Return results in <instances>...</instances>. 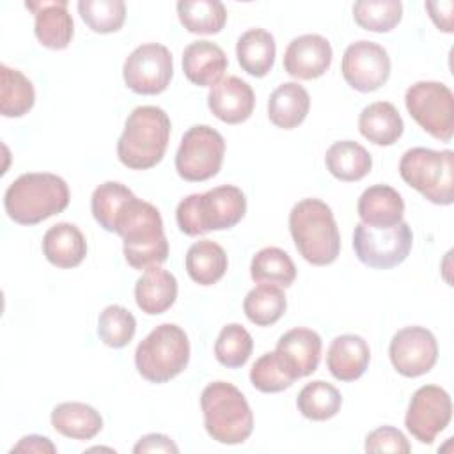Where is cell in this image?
<instances>
[{
    "label": "cell",
    "mask_w": 454,
    "mask_h": 454,
    "mask_svg": "<svg viewBox=\"0 0 454 454\" xmlns=\"http://www.w3.org/2000/svg\"><path fill=\"white\" fill-rule=\"evenodd\" d=\"M247 211V199L241 188L222 184L204 193L184 197L176 209V222L186 236H200L209 231L234 227Z\"/></svg>",
    "instance_id": "obj_5"
},
{
    "label": "cell",
    "mask_w": 454,
    "mask_h": 454,
    "mask_svg": "<svg viewBox=\"0 0 454 454\" xmlns=\"http://www.w3.org/2000/svg\"><path fill=\"white\" fill-rule=\"evenodd\" d=\"M346 83L358 92H372L387 83L390 76V57L387 50L372 41L351 43L340 62Z\"/></svg>",
    "instance_id": "obj_14"
},
{
    "label": "cell",
    "mask_w": 454,
    "mask_h": 454,
    "mask_svg": "<svg viewBox=\"0 0 454 454\" xmlns=\"http://www.w3.org/2000/svg\"><path fill=\"white\" fill-rule=\"evenodd\" d=\"M358 129L362 137L376 145H392L401 138L404 122L392 103L376 101L360 112Z\"/></svg>",
    "instance_id": "obj_26"
},
{
    "label": "cell",
    "mask_w": 454,
    "mask_h": 454,
    "mask_svg": "<svg viewBox=\"0 0 454 454\" xmlns=\"http://www.w3.org/2000/svg\"><path fill=\"white\" fill-rule=\"evenodd\" d=\"M332 46L319 34H303L294 37L284 53V69L298 80H316L323 76L332 64Z\"/></svg>",
    "instance_id": "obj_16"
},
{
    "label": "cell",
    "mask_w": 454,
    "mask_h": 454,
    "mask_svg": "<svg viewBox=\"0 0 454 454\" xmlns=\"http://www.w3.org/2000/svg\"><path fill=\"white\" fill-rule=\"evenodd\" d=\"M25 7L35 16L34 34L44 48L64 50L69 46L74 28L66 0L27 2Z\"/></svg>",
    "instance_id": "obj_19"
},
{
    "label": "cell",
    "mask_w": 454,
    "mask_h": 454,
    "mask_svg": "<svg viewBox=\"0 0 454 454\" xmlns=\"http://www.w3.org/2000/svg\"><path fill=\"white\" fill-rule=\"evenodd\" d=\"M184 266L193 282L199 286H213L227 271V254L218 243L200 239L188 248Z\"/></svg>",
    "instance_id": "obj_30"
},
{
    "label": "cell",
    "mask_w": 454,
    "mask_h": 454,
    "mask_svg": "<svg viewBox=\"0 0 454 454\" xmlns=\"http://www.w3.org/2000/svg\"><path fill=\"white\" fill-rule=\"evenodd\" d=\"M67 204V183L50 172L21 174L9 184L4 195L7 216L21 225H35L62 213Z\"/></svg>",
    "instance_id": "obj_2"
},
{
    "label": "cell",
    "mask_w": 454,
    "mask_h": 454,
    "mask_svg": "<svg viewBox=\"0 0 454 454\" xmlns=\"http://www.w3.org/2000/svg\"><path fill=\"white\" fill-rule=\"evenodd\" d=\"M287 300L284 291L273 284H259L243 300V310L257 326L275 325L286 312Z\"/></svg>",
    "instance_id": "obj_34"
},
{
    "label": "cell",
    "mask_w": 454,
    "mask_h": 454,
    "mask_svg": "<svg viewBox=\"0 0 454 454\" xmlns=\"http://www.w3.org/2000/svg\"><path fill=\"white\" fill-rule=\"evenodd\" d=\"M135 454L140 452H179V447L167 436V434H160V433H151L142 436L135 447H133Z\"/></svg>",
    "instance_id": "obj_43"
},
{
    "label": "cell",
    "mask_w": 454,
    "mask_h": 454,
    "mask_svg": "<svg viewBox=\"0 0 454 454\" xmlns=\"http://www.w3.org/2000/svg\"><path fill=\"white\" fill-rule=\"evenodd\" d=\"M133 197V192L117 181H106L99 184L90 199V209L94 220L108 232H114L115 218L122 206Z\"/></svg>",
    "instance_id": "obj_37"
},
{
    "label": "cell",
    "mask_w": 454,
    "mask_h": 454,
    "mask_svg": "<svg viewBox=\"0 0 454 454\" xmlns=\"http://www.w3.org/2000/svg\"><path fill=\"white\" fill-rule=\"evenodd\" d=\"M177 298L176 277L160 268H147L135 284V301L138 309L149 316H158L168 310Z\"/></svg>",
    "instance_id": "obj_23"
},
{
    "label": "cell",
    "mask_w": 454,
    "mask_h": 454,
    "mask_svg": "<svg viewBox=\"0 0 454 454\" xmlns=\"http://www.w3.org/2000/svg\"><path fill=\"white\" fill-rule=\"evenodd\" d=\"M426 9L429 11V16L433 23L447 34H452V9L454 4L450 0H440V2H426Z\"/></svg>",
    "instance_id": "obj_44"
},
{
    "label": "cell",
    "mask_w": 454,
    "mask_h": 454,
    "mask_svg": "<svg viewBox=\"0 0 454 454\" xmlns=\"http://www.w3.org/2000/svg\"><path fill=\"white\" fill-rule=\"evenodd\" d=\"M321 337L310 328H293L286 332L275 348V353L293 380L310 376L321 360Z\"/></svg>",
    "instance_id": "obj_17"
},
{
    "label": "cell",
    "mask_w": 454,
    "mask_h": 454,
    "mask_svg": "<svg viewBox=\"0 0 454 454\" xmlns=\"http://www.w3.org/2000/svg\"><path fill=\"white\" fill-rule=\"evenodd\" d=\"M355 21L371 32H390L403 18L399 0H360L353 4Z\"/></svg>",
    "instance_id": "obj_36"
},
{
    "label": "cell",
    "mask_w": 454,
    "mask_h": 454,
    "mask_svg": "<svg viewBox=\"0 0 454 454\" xmlns=\"http://www.w3.org/2000/svg\"><path fill=\"white\" fill-rule=\"evenodd\" d=\"M225 51L211 41H193L183 51L184 76L199 87H213L227 69Z\"/></svg>",
    "instance_id": "obj_21"
},
{
    "label": "cell",
    "mask_w": 454,
    "mask_h": 454,
    "mask_svg": "<svg viewBox=\"0 0 454 454\" xmlns=\"http://www.w3.org/2000/svg\"><path fill=\"white\" fill-rule=\"evenodd\" d=\"M371 360L369 344L355 333H344L330 342L326 353V367L339 381L358 380Z\"/></svg>",
    "instance_id": "obj_20"
},
{
    "label": "cell",
    "mask_w": 454,
    "mask_h": 454,
    "mask_svg": "<svg viewBox=\"0 0 454 454\" xmlns=\"http://www.w3.org/2000/svg\"><path fill=\"white\" fill-rule=\"evenodd\" d=\"M310 108V96L298 82H286L278 85L268 99V117L282 129L300 126Z\"/></svg>",
    "instance_id": "obj_25"
},
{
    "label": "cell",
    "mask_w": 454,
    "mask_h": 454,
    "mask_svg": "<svg viewBox=\"0 0 454 454\" xmlns=\"http://www.w3.org/2000/svg\"><path fill=\"white\" fill-rule=\"evenodd\" d=\"M289 231L300 255L314 264H332L340 252V234L330 206L319 199H303L289 213Z\"/></svg>",
    "instance_id": "obj_4"
},
{
    "label": "cell",
    "mask_w": 454,
    "mask_h": 454,
    "mask_svg": "<svg viewBox=\"0 0 454 454\" xmlns=\"http://www.w3.org/2000/svg\"><path fill=\"white\" fill-rule=\"evenodd\" d=\"M411 243V227L403 220L392 227H371L360 222L353 232V248L358 261L376 270L399 266L408 257Z\"/></svg>",
    "instance_id": "obj_10"
},
{
    "label": "cell",
    "mask_w": 454,
    "mask_h": 454,
    "mask_svg": "<svg viewBox=\"0 0 454 454\" xmlns=\"http://www.w3.org/2000/svg\"><path fill=\"white\" fill-rule=\"evenodd\" d=\"M174 74L172 53L160 43L137 46L122 66L124 83L137 94L154 96L163 92Z\"/></svg>",
    "instance_id": "obj_12"
},
{
    "label": "cell",
    "mask_w": 454,
    "mask_h": 454,
    "mask_svg": "<svg viewBox=\"0 0 454 454\" xmlns=\"http://www.w3.org/2000/svg\"><path fill=\"white\" fill-rule=\"evenodd\" d=\"M0 83V112L4 117H21L32 110L35 90L21 71L2 64Z\"/></svg>",
    "instance_id": "obj_32"
},
{
    "label": "cell",
    "mask_w": 454,
    "mask_h": 454,
    "mask_svg": "<svg viewBox=\"0 0 454 454\" xmlns=\"http://www.w3.org/2000/svg\"><path fill=\"white\" fill-rule=\"evenodd\" d=\"M275 39L264 28H250L236 43V57L243 71L250 76H266L275 64Z\"/></svg>",
    "instance_id": "obj_28"
},
{
    "label": "cell",
    "mask_w": 454,
    "mask_h": 454,
    "mask_svg": "<svg viewBox=\"0 0 454 454\" xmlns=\"http://www.w3.org/2000/svg\"><path fill=\"white\" fill-rule=\"evenodd\" d=\"M76 7L85 25L98 34L117 32L126 20L122 0H80Z\"/></svg>",
    "instance_id": "obj_39"
},
{
    "label": "cell",
    "mask_w": 454,
    "mask_h": 454,
    "mask_svg": "<svg viewBox=\"0 0 454 454\" xmlns=\"http://www.w3.org/2000/svg\"><path fill=\"white\" fill-rule=\"evenodd\" d=\"M200 408L207 434L218 443H243L254 431V415L238 387L213 381L200 394Z\"/></svg>",
    "instance_id": "obj_6"
},
{
    "label": "cell",
    "mask_w": 454,
    "mask_h": 454,
    "mask_svg": "<svg viewBox=\"0 0 454 454\" xmlns=\"http://www.w3.org/2000/svg\"><path fill=\"white\" fill-rule=\"evenodd\" d=\"M254 340L245 326L238 323H231L223 326L215 342V356L216 360L229 367L238 369L247 364L252 355Z\"/></svg>",
    "instance_id": "obj_38"
},
{
    "label": "cell",
    "mask_w": 454,
    "mask_h": 454,
    "mask_svg": "<svg viewBox=\"0 0 454 454\" xmlns=\"http://www.w3.org/2000/svg\"><path fill=\"white\" fill-rule=\"evenodd\" d=\"M114 232L122 238L124 257L135 270L160 266L168 257L163 220L151 202L133 195L117 215Z\"/></svg>",
    "instance_id": "obj_1"
},
{
    "label": "cell",
    "mask_w": 454,
    "mask_h": 454,
    "mask_svg": "<svg viewBox=\"0 0 454 454\" xmlns=\"http://www.w3.org/2000/svg\"><path fill=\"white\" fill-rule=\"evenodd\" d=\"M388 356L401 376L417 378L434 367L438 360V342L424 326H404L394 333Z\"/></svg>",
    "instance_id": "obj_15"
},
{
    "label": "cell",
    "mask_w": 454,
    "mask_h": 454,
    "mask_svg": "<svg viewBox=\"0 0 454 454\" xmlns=\"http://www.w3.org/2000/svg\"><path fill=\"white\" fill-rule=\"evenodd\" d=\"M51 426L62 436L90 440L103 429V419L96 408L85 403H60L51 411Z\"/></svg>",
    "instance_id": "obj_27"
},
{
    "label": "cell",
    "mask_w": 454,
    "mask_h": 454,
    "mask_svg": "<svg viewBox=\"0 0 454 454\" xmlns=\"http://www.w3.org/2000/svg\"><path fill=\"white\" fill-rule=\"evenodd\" d=\"M43 254L57 268H74L87 255L85 236L74 223H55L43 236Z\"/></svg>",
    "instance_id": "obj_24"
},
{
    "label": "cell",
    "mask_w": 454,
    "mask_h": 454,
    "mask_svg": "<svg viewBox=\"0 0 454 454\" xmlns=\"http://www.w3.org/2000/svg\"><path fill=\"white\" fill-rule=\"evenodd\" d=\"M296 406L305 419L328 420L340 411L342 395L333 385L323 380H316L307 383L300 390L296 397Z\"/></svg>",
    "instance_id": "obj_35"
},
{
    "label": "cell",
    "mask_w": 454,
    "mask_h": 454,
    "mask_svg": "<svg viewBox=\"0 0 454 454\" xmlns=\"http://www.w3.org/2000/svg\"><path fill=\"white\" fill-rule=\"evenodd\" d=\"M250 277L257 284L289 287L296 278V266L289 254L282 248L266 247L252 257Z\"/></svg>",
    "instance_id": "obj_33"
},
{
    "label": "cell",
    "mask_w": 454,
    "mask_h": 454,
    "mask_svg": "<svg viewBox=\"0 0 454 454\" xmlns=\"http://www.w3.org/2000/svg\"><path fill=\"white\" fill-rule=\"evenodd\" d=\"M356 211L360 222L371 227H392L403 220L404 200L388 184H372L358 199Z\"/></svg>",
    "instance_id": "obj_22"
},
{
    "label": "cell",
    "mask_w": 454,
    "mask_h": 454,
    "mask_svg": "<svg viewBox=\"0 0 454 454\" xmlns=\"http://www.w3.org/2000/svg\"><path fill=\"white\" fill-rule=\"evenodd\" d=\"M411 450L406 436L392 427L381 426L371 431L365 436V452H395V454H408Z\"/></svg>",
    "instance_id": "obj_42"
},
{
    "label": "cell",
    "mask_w": 454,
    "mask_h": 454,
    "mask_svg": "<svg viewBox=\"0 0 454 454\" xmlns=\"http://www.w3.org/2000/svg\"><path fill=\"white\" fill-rule=\"evenodd\" d=\"M207 106L222 122L239 124L252 115L255 94L245 80L227 76L211 87L207 94Z\"/></svg>",
    "instance_id": "obj_18"
},
{
    "label": "cell",
    "mask_w": 454,
    "mask_h": 454,
    "mask_svg": "<svg viewBox=\"0 0 454 454\" xmlns=\"http://www.w3.org/2000/svg\"><path fill=\"white\" fill-rule=\"evenodd\" d=\"M190 360V342L184 330L174 323L158 325L140 340L135 351L138 374L151 383H167L181 374Z\"/></svg>",
    "instance_id": "obj_7"
},
{
    "label": "cell",
    "mask_w": 454,
    "mask_h": 454,
    "mask_svg": "<svg viewBox=\"0 0 454 454\" xmlns=\"http://www.w3.org/2000/svg\"><path fill=\"white\" fill-rule=\"evenodd\" d=\"M399 174L429 202L440 206L454 202V153L450 149L411 147L399 161Z\"/></svg>",
    "instance_id": "obj_8"
},
{
    "label": "cell",
    "mask_w": 454,
    "mask_h": 454,
    "mask_svg": "<svg viewBox=\"0 0 454 454\" xmlns=\"http://www.w3.org/2000/svg\"><path fill=\"white\" fill-rule=\"evenodd\" d=\"M14 452H35V454H55L57 452V447L53 445V442L46 436H41V434H28V436H23L12 449H11V454Z\"/></svg>",
    "instance_id": "obj_45"
},
{
    "label": "cell",
    "mask_w": 454,
    "mask_h": 454,
    "mask_svg": "<svg viewBox=\"0 0 454 454\" xmlns=\"http://www.w3.org/2000/svg\"><path fill=\"white\" fill-rule=\"evenodd\" d=\"M223 154V137L207 124H195L181 138L176 153V170L184 181H207L222 168Z\"/></svg>",
    "instance_id": "obj_11"
},
{
    "label": "cell",
    "mask_w": 454,
    "mask_h": 454,
    "mask_svg": "<svg viewBox=\"0 0 454 454\" xmlns=\"http://www.w3.org/2000/svg\"><path fill=\"white\" fill-rule=\"evenodd\" d=\"M176 9L181 25L192 34H218L227 21L225 5L218 0H181Z\"/></svg>",
    "instance_id": "obj_31"
},
{
    "label": "cell",
    "mask_w": 454,
    "mask_h": 454,
    "mask_svg": "<svg viewBox=\"0 0 454 454\" xmlns=\"http://www.w3.org/2000/svg\"><path fill=\"white\" fill-rule=\"evenodd\" d=\"M170 128V119L163 108L153 105L133 108L117 140L119 161L133 170L154 167L165 156Z\"/></svg>",
    "instance_id": "obj_3"
},
{
    "label": "cell",
    "mask_w": 454,
    "mask_h": 454,
    "mask_svg": "<svg viewBox=\"0 0 454 454\" xmlns=\"http://www.w3.org/2000/svg\"><path fill=\"white\" fill-rule=\"evenodd\" d=\"M250 381L259 392L264 394L282 392L294 383L293 376L286 371L275 351H268L255 360L250 369Z\"/></svg>",
    "instance_id": "obj_41"
},
{
    "label": "cell",
    "mask_w": 454,
    "mask_h": 454,
    "mask_svg": "<svg viewBox=\"0 0 454 454\" xmlns=\"http://www.w3.org/2000/svg\"><path fill=\"white\" fill-rule=\"evenodd\" d=\"M408 114L433 138L450 142L454 135V94L442 82H417L404 96Z\"/></svg>",
    "instance_id": "obj_9"
},
{
    "label": "cell",
    "mask_w": 454,
    "mask_h": 454,
    "mask_svg": "<svg viewBox=\"0 0 454 454\" xmlns=\"http://www.w3.org/2000/svg\"><path fill=\"white\" fill-rule=\"evenodd\" d=\"M452 419V401L438 385L417 388L410 399L404 426L420 443L431 445Z\"/></svg>",
    "instance_id": "obj_13"
},
{
    "label": "cell",
    "mask_w": 454,
    "mask_h": 454,
    "mask_svg": "<svg viewBox=\"0 0 454 454\" xmlns=\"http://www.w3.org/2000/svg\"><path fill=\"white\" fill-rule=\"evenodd\" d=\"M137 330L135 316L122 305H108L98 317V335L110 348L129 344Z\"/></svg>",
    "instance_id": "obj_40"
},
{
    "label": "cell",
    "mask_w": 454,
    "mask_h": 454,
    "mask_svg": "<svg viewBox=\"0 0 454 454\" xmlns=\"http://www.w3.org/2000/svg\"><path fill=\"white\" fill-rule=\"evenodd\" d=\"M328 172L339 181H360L372 167V158L364 145L353 140H340L328 147L325 154Z\"/></svg>",
    "instance_id": "obj_29"
}]
</instances>
